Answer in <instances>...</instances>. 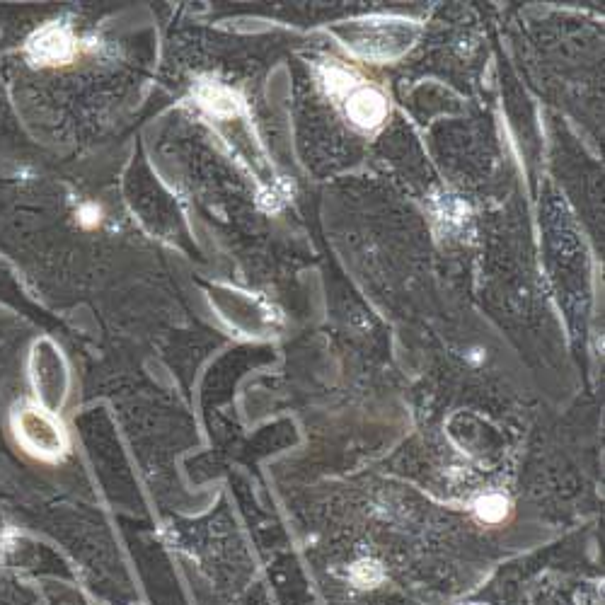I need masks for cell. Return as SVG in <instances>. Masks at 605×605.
Returning a JSON list of instances; mask_svg holds the SVG:
<instances>
[{"label": "cell", "instance_id": "2", "mask_svg": "<svg viewBox=\"0 0 605 605\" xmlns=\"http://www.w3.org/2000/svg\"><path fill=\"white\" fill-rule=\"evenodd\" d=\"M347 112L354 124L363 126V129H373L380 121L388 117V102L373 88H354L349 92Z\"/></svg>", "mask_w": 605, "mask_h": 605}, {"label": "cell", "instance_id": "5", "mask_svg": "<svg viewBox=\"0 0 605 605\" xmlns=\"http://www.w3.org/2000/svg\"><path fill=\"white\" fill-rule=\"evenodd\" d=\"M477 514H480L482 521L487 523H497L506 516V499L499 497V494H489V497L480 499L477 504Z\"/></svg>", "mask_w": 605, "mask_h": 605}, {"label": "cell", "instance_id": "3", "mask_svg": "<svg viewBox=\"0 0 605 605\" xmlns=\"http://www.w3.org/2000/svg\"><path fill=\"white\" fill-rule=\"evenodd\" d=\"M32 49L37 51V61H66L73 54V42L68 32L59 30V27H49L32 42Z\"/></svg>", "mask_w": 605, "mask_h": 605}, {"label": "cell", "instance_id": "6", "mask_svg": "<svg viewBox=\"0 0 605 605\" xmlns=\"http://www.w3.org/2000/svg\"><path fill=\"white\" fill-rule=\"evenodd\" d=\"M470 605H480V603H470Z\"/></svg>", "mask_w": 605, "mask_h": 605}, {"label": "cell", "instance_id": "1", "mask_svg": "<svg viewBox=\"0 0 605 605\" xmlns=\"http://www.w3.org/2000/svg\"><path fill=\"white\" fill-rule=\"evenodd\" d=\"M17 436L32 453L42 455V458H59L66 451V431L42 409H25L20 414Z\"/></svg>", "mask_w": 605, "mask_h": 605}, {"label": "cell", "instance_id": "4", "mask_svg": "<svg viewBox=\"0 0 605 605\" xmlns=\"http://www.w3.org/2000/svg\"><path fill=\"white\" fill-rule=\"evenodd\" d=\"M351 579H354L359 586H363V589H368V586H376L383 581V569H380L378 562L361 560L354 564V569H351Z\"/></svg>", "mask_w": 605, "mask_h": 605}]
</instances>
